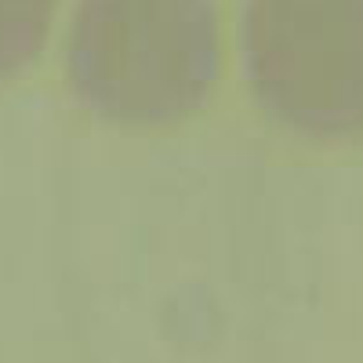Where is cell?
Wrapping results in <instances>:
<instances>
[{
	"label": "cell",
	"mask_w": 363,
	"mask_h": 363,
	"mask_svg": "<svg viewBox=\"0 0 363 363\" xmlns=\"http://www.w3.org/2000/svg\"><path fill=\"white\" fill-rule=\"evenodd\" d=\"M66 73L109 124L164 128L203 109L222 73L215 0H80Z\"/></svg>",
	"instance_id": "6da1fadb"
},
{
	"label": "cell",
	"mask_w": 363,
	"mask_h": 363,
	"mask_svg": "<svg viewBox=\"0 0 363 363\" xmlns=\"http://www.w3.org/2000/svg\"><path fill=\"white\" fill-rule=\"evenodd\" d=\"M244 66L258 109L294 135H363V0H247Z\"/></svg>",
	"instance_id": "7a4b0ae2"
},
{
	"label": "cell",
	"mask_w": 363,
	"mask_h": 363,
	"mask_svg": "<svg viewBox=\"0 0 363 363\" xmlns=\"http://www.w3.org/2000/svg\"><path fill=\"white\" fill-rule=\"evenodd\" d=\"M58 0H0V80L18 77L48 44Z\"/></svg>",
	"instance_id": "3957f363"
}]
</instances>
